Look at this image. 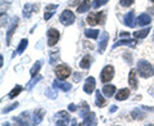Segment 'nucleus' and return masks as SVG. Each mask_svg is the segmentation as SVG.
Masks as SVG:
<instances>
[{"instance_id":"f257e3e1","label":"nucleus","mask_w":154,"mask_h":126,"mask_svg":"<svg viewBox=\"0 0 154 126\" xmlns=\"http://www.w3.org/2000/svg\"><path fill=\"white\" fill-rule=\"evenodd\" d=\"M137 72H139V75H140L141 77H144V79H148V77L153 76L154 70H153V66L150 65V63L141 59V61L137 62Z\"/></svg>"},{"instance_id":"f03ea898","label":"nucleus","mask_w":154,"mask_h":126,"mask_svg":"<svg viewBox=\"0 0 154 126\" xmlns=\"http://www.w3.org/2000/svg\"><path fill=\"white\" fill-rule=\"evenodd\" d=\"M71 74H72V70H71V67L67 65H59L55 68V76L60 80H66L67 77L71 76Z\"/></svg>"},{"instance_id":"7ed1b4c3","label":"nucleus","mask_w":154,"mask_h":126,"mask_svg":"<svg viewBox=\"0 0 154 126\" xmlns=\"http://www.w3.org/2000/svg\"><path fill=\"white\" fill-rule=\"evenodd\" d=\"M104 17H105V14L104 12H98V13H91L88 16V23L90 26H96V25H99V23H103L104 22Z\"/></svg>"},{"instance_id":"20e7f679","label":"nucleus","mask_w":154,"mask_h":126,"mask_svg":"<svg viewBox=\"0 0 154 126\" xmlns=\"http://www.w3.org/2000/svg\"><path fill=\"white\" fill-rule=\"evenodd\" d=\"M113 76H114L113 66H105L102 71V74H100V80H102L103 84H107L108 81H110L113 79Z\"/></svg>"},{"instance_id":"39448f33","label":"nucleus","mask_w":154,"mask_h":126,"mask_svg":"<svg viewBox=\"0 0 154 126\" xmlns=\"http://www.w3.org/2000/svg\"><path fill=\"white\" fill-rule=\"evenodd\" d=\"M75 19H76L75 14L72 13L71 11H64L63 13L60 14V17H59L60 23H62V25H64V26H71L72 23L75 22Z\"/></svg>"},{"instance_id":"423d86ee","label":"nucleus","mask_w":154,"mask_h":126,"mask_svg":"<svg viewBox=\"0 0 154 126\" xmlns=\"http://www.w3.org/2000/svg\"><path fill=\"white\" fill-rule=\"evenodd\" d=\"M59 31L55 28H49L48 30V45L49 46H54L58 40H59Z\"/></svg>"},{"instance_id":"0eeeda50","label":"nucleus","mask_w":154,"mask_h":126,"mask_svg":"<svg viewBox=\"0 0 154 126\" xmlns=\"http://www.w3.org/2000/svg\"><path fill=\"white\" fill-rule=\"evenodd\" d=\"M95 86H96V82H95V79L94 77H88V80H86L85 85H84V91L86 94H91L93 91L95 90Z\"/></svg>"},{"instance_id":"6e6552de","label":"nucleus","mask_w":154,"mask_h":126,"mask_svg":"<svg viewBox=\"0 0 154 126\" xmlns=\"http://www.w3.org/2000/svg\"><path fill=\"white\" fill-rule=\"evenodd\" d=\"M55 120H57V122H55L57 125H66L69 121V116L66 111H60V112L57 113Z\"/></svg>"},{"instance_id":"1a4fd4ad","label":"nucleus","mask_w":154,"mask_h":126,"mask_svg":"<svg viewBox=\"0 0 154 126\" xmlns=\"http://www.w3.org/2000/svg\"><path fill=\"white\" fill-rule=\"evenodd\" d=\"M123 23L127 27H134L135 26V12L134 11H130L126 16L123 17Z\"/></svg>"},{"instance_id":"9d476101","label":"nucleus","mask_w":154,"mask_h":126,"mask_svg":"<svg viewBox=\"0 0 154 126\" xmlns=\"http://www.w3.org/2000/svg\"><path fill=\"white\" fill-rule=\"evenodd\" d=\"M108 39H109L108 32H103L102 36H100V40H99V53H104L105 48H107V44H108Z\"/></svg>"},{"instance_id":"9b49d317","label":"nucleus","mask_w":154,"mask_h":126,"mask_svg":"<svg viewBox=\"0 0 154 126\" xmlns=\"http://www.w3.org/2000/svg\"><path fill=\"white\" fill-rule=\"evenodd\" d=\"M53 86H54L55 89L62 90V91H68L72 88V85L69 84V82H62V81H54Z\"/></svg>"},{"instance_id":"f8f14e48","label":"nucleus","mask_w":154,"mask_h":126,"mask_svg":"<svg viewBox=\"0 0 154 126\" xmlns=\"http://www.w3.org/2000/svg\"><path fill=\"white\" fill-rule=\"evenodd\" d=\"M17 25H18V18H14L13 23L11 25V27H9V30H8V32H7V44H8V45L11 44V39H12V35L14 33V31H16Z\"/></svg>"},{"instance_id":"ddd939ff","label":"nucleus","mask_w":154,"mask_h":126,"mask_svg":"<svg viewBox=\"0 0 154 126\" xmlns=\"http://www.w3.org/2000/svg\"><path fill=\"white\" fill-rule=\"evenodd\" d=\"M33 12H37V7L32 5V4H26L25 8H23V16L26 18H30Z\"/></svg>"},{"instance_id":"4468645a","label":"nucleus","mask_w":154,"mask_h":126,"mask_svg":"<svg viewBox=\"0 0 154 126\" xmlns=\"http://www.w3.org/2000/svg\"><path fill=\"white\" fill-rule=\"evenodd\" d=\"M150 22H152V18H150V16H149V14H146V13L140 14V16H139V18H137L139 26H146V25H149Z\"/></svg>"},{"instance_id":"2eb2a0df","label":"nucleus","mask_w":154,"mask_h":126,"mask_svg":"<svg viewBox=\"0 0 154 126\" xmlns=\"http://www.w3.org/2000/svg\"><path fill=\"white\" fill-rule=\"evenodd\" d=\"M84 118L85 120H84L82 125H96V124H98V122H96V116H95L94 112H89Z\"/></svg>"},{"instance_id":"dca6fc26","label":"nucleus","mask_w":154,"mask_h":126,"mask_svg":"<svg viewBox=\"0 0 154 126\" xmlns=\"http://www.w3.org/2000/svg\"><path fill=\"white\" fill-rule=\"evenodd\" d=\"M128 84L132 89H137V80H136V70H131L128 75Z\"/></svg>"},{"instance_id":"f3484780","label":"nucleus","mask_w":154,"mask_h":126,"mask_svg":"<svg viewBox=\"0 0 154 126\" xmlns=\"http://www.w3.org/2000/svg\"><path fill=\"white\" fill-rule=\"evenodd\" d=\"M103 94L105 95V96H108V98H110V96H113L114 95V91H116V86L114 85H110V84H108V85H104V88H103Z\"/></svg>"},{"instance_id":"a211bd4d","label":"nucleus","mask_w":154,"mask_h":126,"mask_svg":"<svg viewBox=\"0 0 154 126\" xmlns=\"http://www.w3.org/2000/svg\"><path fill=\"white\" fill-rule=\"evenodd\" d=\"M44 115H45V111L44 109H38V111H35L33 113V124L35 125H38L44 118Z\"/></svg>"},{"instance_id":"6ab92c4d","label":"nucleus","mask_w":154,"mask_h":126,"mask_svg":"<svg viewBox=\"0 0 154 126\" xmlns=\"http://www.w3.org/2000/svg\"><path fill=\"white\" fill-rule=\"evenodd\" d=\"M102 93L103 91H96V102H95V104L98 106V107H100V108H103V107H105V104H107V100L104 99V96L102 95Z\"/></svg>"},{"instance_id":"aec40b11","label":"nucleus","mask_w":154,"mask_h":126,"mask_svg":"<svg viewBox=\"0 0 154 126\" xmlns=\"http://www.w3.org/2000/svg\"><path fill=\"white\" fill-rule=\"evenodd\" d=\"M121 45H130V46H135L136 45V40H130V39H126V40H119L117 41L116 44L113 45L112 49H116L117 46H121Z\"/></svg>"},{"instance_id":"412c9836","label":"nucleus","mask_w":154,"mask_h":126,"mask_svg":"<svg viewBox=\"0 0 154 126\" xmlns=\"http://www.w3.org/2000/svg\"><path fill=\"white\" fill-rule=\"evenodd\" d=\"M128 95H130V90L128 89H121L117 94H116V99L117 100H125V99L128 98Z\"/></svg>"},{"instance_id":"4be33fe9","label":"nucleus","mask_w":154,"mask_h":126,"mask_svg":"<svg viewBox=\"0 0 154 126\" xmlns=\"http://www.w3.org/2000/svg\"><path fill=\"white\" fill-rule=\"evenodd\" d=\"M149 30L150 28H144V30H139V31H135L134 32V37L135 39H145L149 33Z\"/></svg>"},{"instance_id":"5701e85b","label":"nucleus","mask_w":154,"mask_h":126,"mask_svg":"<svg viewBox=\"0 0 154 126\" xmlns=\"http://www.w3.org/2000/svg\"><path fill=\"white\" fill-rule=\"evenodd\" d=\"M90 65H91V57L90 55H85L82 58V61L80 62V67L84 68V70H88L90 67Z\"/></svg>"},{"instance_id":"b1692460","label":"nucleus","mask_w":154,"mask_h":126,"mask_svg":"<svg viewBox=\"0 0 154 126\" xmlns=\"http://www.w3.org/2000/svg\"><path fill=\"white\" fill-rule=\"evenodd\" d=\"M89 8H90V0H84V2L79 5V8H77V12L79 13H85V12H88Z\"/></svg>"},{"instance_id":"393cba45","label":"nucleus","mask_w":154,"mask_h":126,"mask_svg":"<svg viewBox=\"0 0 154 126\" xmlns=\"http://www.w3.org/2000/svg\"><path fill=\"white\" fill-rule=\"evenodd\" d=\"M27 45H28V40H27V39H23V40L21 41V44H19L18 48H17V53H18V54H22V53L26 50Z\"/></svg>"},{"instance_id":"a878e982","label":"nucleus","mask_w":154,"mask_h":126,"mask_svg":"<svg viewBox=\"0 0 154 126\" xmlns=\"http://www.w3.org/2000/svg\"><path fill=\"white\" fill-rule=\"evenodd\" d=\"M99 35V31L98 30H93V28H90V30H85V36L86 37H90V39H96Z\"/></svg>"},{"instance_id":"bb28decb","label":"nucleus","mask_w":154,"mask_h":126,"mask_svg":"<svg viewBox=\"0 0 154 126\" xmlns=\"http://www.w3.org/2000/svg\"><path fill=\"white\" fill-rule=\"evenodd\" d=\"M90 112L89 111V106L85 103V102H82V103H81V107H80V116L81 117H85L86 115H88Z\"/></svg>"},{"instance_id":"cd10ccee","label":"nucleus","mask_w":154,"mask_h":126,"mask_svg":"<svg viewBox=\"0 0 154 126\" xmlns=\"http://www.w3.org/2000/svg\"><path fill=\"white\" fill-rule=\"evenodd\" d=\"M40 67H41V62H40V61L36 62L35 65H33V67H32L31 71H30V74H31L32 77H35V76L38 74V71H40Z\"/></svg>"},{"instance_id":"c85d7f7f","label":"nucleus","mask_w":154,"mask_h":126,"mask_svg":"<svg viewBox=\"0 0 154 126\" xmlns=\"http://www.w3.org/2000/svg\"><path fill=\"white\" fill-rule=\"evenodd\" d=\"M21 91H22V86H19V85H17L16 86V88H14L12 91H11V93H9V98H11V99H13V98H16V96L19 94V93H21Z\"/></svg>"},{"instance_id":"c756f323","label":"nucleus","mask_w":154,"mask_h":126,"mask_svg":"<svg viewBox=\"0 0 154 126\" xmlns=\"http://www.w3.org/2000/svg\"><path fill=\"white\" fill-rule=\"evenodd\" d=\"M132 117L135 118V120H143L144 117H145V115L144 113H141V111H139V109H135V111H132Z\"/></svg>"},{"instance_id":"7c9ffc66","label":"nucleus","mask_w":154,"mask_h":126,"mask_svg":"<svg viewBox=\"0 0 154 126\" xmlns=\"http://www.w3.org/2000/svg\"><path fill=\"white\" fill-rule=\"evenodd\" d=\"M17 122L18 124H22V125H25L28 122V115L27 113H22V116H19V117L17 118Z\"/></svg>"},{"instance_id":"2f4dec72","label":"nucleus","mask_w":154,"mask_h":126,"mask_svg":"<svg viewBox=\"0 0 154 126\" xmlns=\"http://www.w3.org/2000/svg\"><path fill=\"white\" fill-rule=\"evenodd\" d=\"M107 3H108V0H94L93 8L94 9H98V8H100L102 5H104V4H107Z\"/></svg>"},{"instance_id":"473e14b6","label":"nucleus","mask_w":154,"mask_h":126,"mask_svg":"<svg viewBox=\"0 0 154 126\" xmlns=\"http://www.w3.org/2000/svg\"><path fill=\"white\" fill-rule=\"evenodd\" d=\"M134 3H135V0H119V4H121L122 7H125V8L131 7Z\"/></svg>"},{"instance_id":"72a5a7b5","label":"nucleus","mask_w":154,"mask_h":126,"mask_svg":"<svg viewBox=\"0 0 154 126\" xmlns=\"http://www.w3.org/2000/svg\"><path fill=\"white\" fill-rule=\"evenodd\" d=\"M45 94H46V96H49V98H51V99H55L57 98V93H53L51 89H48L45 91Z\"/></svg>"},{"instance_id":"f704fd0d","label":"nucleus","mask_w":154,"mask_h":126,"mask_svg":"<svg viewBox=\"0 0 154 126\" xmlns=\"http://www.w3.org/2000/svg\"><path fill=\"white\" fill-rule=\"evenodd\" d=\"M16 107H18V103H14V104H12V106H9V107H8V108H5V109H4L3 112H4V113H7V112H9V111L14 109Z\"/></svg>"},{"instance_id":"c9c22d12","label":"nucleus","mask_w":154,"mask_h":126,"mask_svg":"<svg viewBox=\"0 0 154 126\" xmlns=\"http://www.w3.org/2000/svg\"><path fill=\"white\" fill-rule=\"evenodd\" d=\"M68 109H69V111H76V109H77V107H76V106H75V104H69V107H68Z\"/></svg>"},{"instance_id":"e433bc0d","label":"nucleus","mask_w":154,"mask_h":126,"mask_svg":"<svg viewBox=\"0 0 154 126\" xmlns=\"http://www.w3.org/2000/svg\"><path fill=\"white\" fill-rule=\"evenodd\" d=\"M116 109H117V107H116V106H113V107L112 108H110V112H114V111Z\"/></svg>"},{"instance_id":"4c0bfd02","label":"nucleus","mask_w":154,"mask_h":126,"mask_svg":"<svg viewBox=\"0 0 154 126\" xmlns=\"http://www.w3.org/2000/svg\"><path fill=\"white\" fill-rule=\"evenodd\" d=\"M75 79H76V80H80V79H81V75H76Z\"/></svg>"},{"instance_id":"58836bf2","label":"nucleus","mask_w":154,"mask_h":126,"mask_svg":"<svg viewBox=\"0 0 154 126\" xmlns=\"http://www.w3.org/2000/svg\"><path fill=\"white\" fill-rule=\"evenodd\" d=\"M150 2H152V3H153V4H154V0H150Z\"/></svg>"},{"instance_id":"ea45409f","label":"nucleus","mask_w":154,"mask_h":126,"mask_svg":"<svg viewBox=\"0 0 154 126\" xmlns=\"http://www.w3.org/2000/svg\"><path fill=\"white\" fill-rule=\"evenodd\" d=\"M153 41H154V35H153Z\"/></svg>"}]
</instances>
